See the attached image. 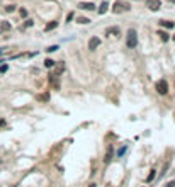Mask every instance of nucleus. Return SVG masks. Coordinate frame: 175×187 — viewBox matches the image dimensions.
<instances>
[{"instance_id":"obj_19","label":"nucleus","mask_w":175,"mask_h":187,"mask_svg":"<svg viewBox=\"0 0 175 187\" xmlns=\"http://www.w3.org/2000/svg\"><path fill=\"white\" fill-rule=\"evenodd\" d=\"M16 10V5H7L5 7V12H14Z\"/></svg>"},{"instance_id":"obj_20","label":"nucleus","mask_w":175,"mask_h":187,"mask_svg":"<svg viewBox=\"0 0 175 187\" xmlns=\"http://www.w3.org/2000/svg\"><path fill=\"white\" fill-rule=\"evenodd\" d=\"M7 70H9V66H7V65H0V73H5Z\"/></svg>"},{"instance_id":"obj_16","label":"nucleus","mask_w":175,"mask_h":187,"mask_svg":"<svg viewBox=\"0 0 175 187\" xmlns=\"http://www.w3.org/2000/svg\"><path fill=\"white\" fill-rule=\"evenodd\" d=\"M156 175V170H150V173H148V179H146V182H151L153 179H155Z\"/></svg>"},{"instance_id":"obj_15","label":"nucleus","mask_w":175,"mask_h":187,"mask_svg":"<svg viewBox=\"0 0 175 187\" xmlns=\"http://www.w3.org/2000/svg\"><path fill=\"white\" fill-rule=\"evenodd\" d=\"M38 100H41V102H46V100H49V94H43V95H38Z\"/></svg>"},{"instance_id":"obj_23","label":"nucleus","mask_w":175,"mask_h":187,"mask_svg":"<svg viewBox=\"0 0 175 187\" xmlns=\"http://www.w3.org/2000/svg\"><path fill=\"white\" fill-rule=\"evenodd\" d=\"M73 16H75V14H73V12H70V14H68V17H66V20H68V22H70V20H72V19H73Z\"/></svg>"},{"instance_id":"obj_22","label":"nucleus","mask_w":175,"mask_h":187,"mask_svg":"<svg viewBox=\"0 0 175 187\" xmlns=\"http://www.w3.org/2000/svg\"><path fill=\"white\" fill-rule=\"evenodd\" d=\"M124 151H126V146H122V148L119 150V153H117V157H121V155H122V153H124Z\"/></svg>"},{"instance_id":"obj_7","label":"nucleus","mask_w":175,"mask_h":187,"mask_svg":"<svg viewBox=\"0 0 175 187\" xmlns=\"http://www.w3.org/2000/svg\"><path fill=\"white\" fill-rule=\"evenodd\" d=\"M112 155H114V148L109 145V146H107V151H105V157H104V163H109V162L112 160Z\"/></svg>"},{"instance_id":"obj_13","label":"nucleus","mask_w":175,"mask_h":187,"mask_svg":"<svg viewBox=\"0 0 175 187\" xmlns=\"http://www.w3.org/2000/svg\"><path fill=\"white\" fill-rule=\"evenodd\" d=\"M12 26L9 24V22H5V20H2V24H0V31H9Z\"/></svg>"},{"instance_id":"obj_18","label":"nucleus","mask_w":175,"mask_h":187,"mask_svg":"<svg viewBox=\"0 0 175 187\" xmlns=\"http://www.w3.org/2000/svg\"><path fill=\"white\" fill-rule=\"evenodd\" d=\"M46 51H48V53H55V51H58V46H56V44H55V46H48Z\"/></svg>"},{"instance_id":"obj_24","label":"nucleus","mask_w":175,"mask_h":187,"mask_svg":"<svg viewBox=\"0 0 175 187\" xmlns=\"http://www.w3.org/2000/svg\"><path fill=\"white\" fill-rule=\"evenodd\" d=\"M165 187H175V180H172V182H168Z\"/></svg>"},{"instance_id":"obj_17","label":"nucleus","mask_w":175,"mask_h":187,"mask_svg":"<svg viewBox=\"0 0 175 187\" xmlns=\"http://www.w3.org/2000/svg\"><path fill=\"white\" fill-rule=\"evenodd\" d=\"M77 22H78V24H89V22H90V19H87V17H77Z\"/></svg>"},{"instance_id":"obj_21","label":"nucleus","mask_w":175,"mask_h":187,"mask_svg":"<svg viewBox=\"0 0 175 187\" xmlns=\"http://www.w3.org/2000/svg\"><path fill=\"white\" fill-rule=\"evenodd\" d=\"M20 17H27V10L26 9H20Z\"/></svg>"},{"instance_id":"obj_4","label":"nucleus","mask_w":175,"mask_h":187,"mask_svg":"<svg viewBox=\"0 0 175 187\" xmlns=\"http://www.w3.org/2000/svg\"><path fill=\"white\" fill-rule=\"evenodd\" d=\"M146 7H148L150 10L156 12V10H160V7H161V2H160V0H146Z\"/></svg>"},{"instance_id":"obj_8","label":"nucleus","mask_w":175,"mask_h":187,"mask_svg":"<svg viewBox=\"0 0 175 187\" xmlns=\"http://www.w3.org/2000/svg\"><path fill=\"white\" fill-rule=\"evenodd\" d=\"M105 34H107V36H117V37H119L121 33H119V27H107Z\"/></svg>"},{"instance_id":"obj_28","label":"nucleus","mask_w":175,"mask_h":187,"mask_svg":"<svg viewBox=\"0 0 175 187\" xmlns=\"http://www.w3.org/2000/svg\"><path fill=\"white\" fill-rule=\"evenodd\" d=\"M172 39H174V41H175V36H174V37H172Z\"/></svg>"},{"instance_id":"obj_25","label":"nucleus","mask_w":175,"mask_h":187,"mask_svg":"<svg viewBox=\"0 0 175 187\" xmlns=\"http://www.w3.org/2000/svg\"><path fill=\"white\" fill-rule=\"evenodd\" d=\"M32 26V20H26V27H31Z\"/></svg>"},{"instance_id":"obj_9","label":"nucleus","mask_w":175,"mask_h":187,"mask_svg":"<svg viewBox=\"0 0 175 187\" xmlns=\"http://www.w3.org/2000/svg\"><path fill=\"white\" fill-rule=\"evenodd\" d=\"M160 26L165 27V29H174L175 22H170V20H160Z\"/></svg>"},{"instance_id":"obj_12","label":"nucleus","mask_w":175,"mask_h":187,"mask_svg":"<svg viewBox=\"0 0 175 187\" xmlns=\"http://www.w3.org/2000/svg\"><path fill=\"white\" fill-rule=\"evenodd\" d=\"M158 36H160V39H161L163 43H167V41L170 39V37H168V34H167L165 31H158Z\"/></svg>"},{"instance_id":"obj_10","label":"nucleus","mask_w":175,"mask_h":187,"mask_svg":"<svg viewBox=\"0 0 175 187\" xmlns=\"http://www.w3.org/2000/svg\"><path fill=\"white\" fill-rule=\"evenodd\" d=\"M58 27V22L56 20H53V22H49V24H46V27H44V31L46 33H49V31H53V29H56Z\"/></svg>"},{"instance_id":"obj_26","label":"nucleus","mask_w":175,"mask_h":187,"mask_svg":"<svg viewBox=\"0 0 175 187\" xmlns=\"http://www.w3.org/2000/svg\"><path fill=\"white\" fill-rule=\"evenodd\" d=\"M5 126V119H0V128H3Z\"/></svg>"},{"instance_id":"obj_5","label":"nucleus","mask_w":175,"mask_h":187,"mask_svg":"<svg viewBox=\"0 0 175 187\" xmlns=\"http://www.w3.org/2000/svg\"><path fill=\"white\" fill-rule=\"evenodd\" d=\"M99 46H100V37L92 36L90 37V41H89V49H90V51H95Z\"/></svg>"},{"instance_id":"obj_3","label":"nucleus","mask_w":175,"mask_h":187,"mask_svg":"<svg viewBox=\"0 0 175 187\" xmlns=\"http://www.w3.org/2000/svg\"><path fill=\"white\" fill-rule=\"evenodd\" d=\"M155 89L160 95H165V94L168 92V83H167V80H158L156 85H155Z\"/></svg>"},{"instance_id":"obj_2","label":"nucleus","mask_w":175,"mask_h":187,"mask_svg":"<svg viewBox=\"0 0 175 187\" xmlns=\"http://www.w3.org/2000/svg\"><path fill=\"white\" fill-rule=\"evenodd\" d=\"M131 7H129V3H126V2H121V0H117L116 3L112 5V12L114 14H121V12H126V10H129Z\"/></svg>"},{"instance_id":"obj_1","label":"nucleus","mask_w":175,"mask_h":187,"mask_svg":"<svg viewBox=\"0 0 175 187\" xmlns=\"http://www.w3.org/2000/svg\"><path fill=\"white\" fill-rule=\"evenodd\" d=\"M126 46L129 48V49H133V48H136L138 46V34L134 29H129L128 31V34H126Z\"/></svg>"},{"instance_id":"obj_14","label":"nucleus","mask_w":175,"mask_h":187,"mask_svg":"<svg viewBox=\"0 0 175 187\" xmlns=\"http://www.w3.org/2000/svg\"><path fill=\"white\" fill-rule=\"evenodd\" d=\"M55 65H56V63H55V61H53L51 58H48V60H44V66H46V68H53Z\"/></svg>"},{"instance_id":"obj_6","label":"nucleus","mask_w":175,"mask_h":187,"mask_svg":"<svg viewBox=\"0 0 175 187\" xmlns=\"http://www.w3.org/2000/svg\"><path fill=\"white\" fill-rule=\"evenodd\" d=\"M77 7L82 9V10H94V9H95V5H94L92 2H80Z\"/></svg>"},{"instance_id":"obj_27","label":"nucleus","mask_w":175,"mask_h":187,"mask_svg":"<svg viewBox=\"0 0 175 187\" xmlns=\"http://www.w3.org/2000/svg\"><path fill=\"white\" fill-rule=\"evenodd\" d=\"M89 187H97V186H95V184H90V186H89Z\"/></svg>"},{"instance_id":"obj_11","label":"nucleus","mask_w":175,"mask_h":187,"mask_svg":"<svg viewBox=\"0 0 175 187\" xmlns=\"http://www.w3.org/2000/svg\"><path fill=\"white\" fill-rule=\"evenodd\" d=\"M107 9H109V3H107V2H102L100 7H99V14H105Z\"/></svg>"}]
</instances>
